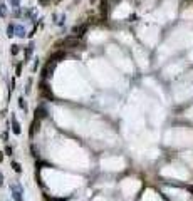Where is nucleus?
I'll return each instance as SVG.
<instances>
[{
	"instance_id": "f257e3e1",
	"label": "nucleus",
	"mask_w": 193,
	"mask_h": 201,
	"mask_svg": "<svg viewBox=\"0 0 193 201\" xmlns=\"http://www.w3.org/2000/svg\"><path fill=\"white\" fill-rule=\"evenodd\" d=\"M10 194L14 201H24V188L20 183H12L10 184Z\"/></svg>"
},
{
	"instance_id": "f03ea898",
	"label": "nucleus",
	"mask_w": 193,
	"mask_h": 201,
	"mask_svg": "<svg viewBox=\"0 0 193 201\" xmlns=\"http://www.w3.org/2000/svg\"><path fill=\"white\" fill-rule=\"evenodd\" d=\"M39 91H40V96H42L44 99H47V101L54 99V94H52L51 87H49V84L46 82V81H40L39 82Z\"/></svg>"
},
{
	"instance_id": "7ed1b4c3",
	"label": "nucleus",
	"mask_w": 193,
	"mask_h": 201,
	"mask_svg": "<svg viewBox=\"0 0 193 201\" xmlns=\"http://www.w3.org/2000/svg\"><path fill=\"white\" fill-rule=\"evenodd\" d=\"M61 44H62L64 47H67V49H77V47L81 46V40H79V37L69 35V37H65Z\"/></svg>"
},
{
	"instance_id": "20e7f679",
	"label": "nucleus",
	"mask_w": 193,
	"mask_h": 201,
	"mask_svg": "<svg viewBox=\"0 0 193 201\" xmlns=\"http://www.w3.org/2000/svg\"><path fill=\"white\" fill-rule=\"evenodd\" d=\"M54 69H56V62H52V60H47V64L44 65L42 72H40V76H42V81L49 79V77L52 76V72H54Z\"/></svg>"
},
{
	"instance_id": "39448f33",
	"label": "nucleus",
	"mask_w": 193,
	"mask_h": 201,
	"mask_svg": "<svg viewBox=\"0 0 193 201\" xmlns=\"http://www.w3.org/2000/svg\"><path fill=\"white\" fill-rule=\"evenodd\" d=\"M86 30H88V24H83V25H74L71 32L74 34V37H83Z\"/></svg>"
},
{
	"instance_id": "423d86ee",
	"label": "nucleus",
	"mask_w": 193,
	"mask_h": 201,
	"mask_svg": "<svg viewBox=\"0 0 193 201\" xmlns=\"http://www.w3.org/2000/svg\"><path fill=\"white\" fill-rule=\"evenodd\" d=\"M44 117H47V109H46V106L44 104H40V106H37V109H35V117L34 119H44Z\"/></svg>"
},
{
	"instance_id": "0eeeda50",
	"label": "nucleus",
	"mask_w": 193,
	"mask_h": 201,
	"mask_svg": "<svg viewBox=\"0 0 193 201\" xmlns=\"http://www.w3.org/2000/svg\"><path fill=\"white\" fill-rule=\"evenodd\" d=\"M99 10H101V14H102V17H108V14H109V0H101L99 2Z\"/></svg>"
},
{
	"instance_id": "6e6552de",
	"label": "nucleus",
	"mask_w": 193,
	"mask_h": 201,
	"mask_svg": "<svg viewBox=\"0 0 193 201\" xmlns=\"http://www.w3.org/2000/svg\"><path fill=\"white\" fill-rule=\"evenodd\" d=\"M64 57H65V52H64V50H56L54 54L49 55V60H52V62H56V64H57L61 59H64Z\"/></svg>"
},
{
	"instance_id": "1a4fd4ad",
	"label": "nucleus",
	"mask_w": 193,
	"mask_h": 201,
	"mask_svg": "<svg viewBox=\"0 0 193 201\" xmlns=\"http://www.w3.org/2000/svg\"><path fill=\"white\" fill-rule=\"evenodd\" d=\"M12 133H14L15 136H19V134L22 133V129H20V124H19L17 119H15V116H12Z\"/></svg>"
},
{
	"instance_id": "9d476101",
	"label": "nucleus",
	"mask_w": 193,
	"mask_h": 201,
	"mask_svg": "<svg viewBox=\"0 0 193 201\" xmlns=\"http://www.w3.org/2000/svg\"><path fill=\"white\" fill-rule=\"evenodd\" d=\"M39 126H40V121H39V119H34V121L30 122V129H29V136H30V138H34V134H35V129H39Z\"/></svg>"
},
{
	"instance_id": "9b49d317",
	"label": "nucleus",
	"mask_w": 193,
	"mask_h": 201,
	"mask_svg": "<svg viewBox=\"0 0 193 201\" xmlns=\"http://www.w3.org/2000/svg\"><path fill=\"white\" fill-rule=\"evenodd\" d=\"M15 35H19V37H25V28H24L22 25H19V24H15Z\"/></svg>"
},
{
	"instance_id": "f8f14e48",
	"label": "nucleus",
	"mask_w": 193,
	"mask_h": 201,
	"mask_svg": "<svg viewBox=\"0 0 193 201\" xmlns=\"http://www.w3.org/2000/svg\"><path fill=\"white\" fill-rule=\"evenodd\" d=\"M32 50H34V42H30V44L27 46V49H25V60H24V64H25L27 60H29V57H30Z\"/></svg>"
},
{
	"instance_id": "ddd939ff",
	"label": "nucleus",
	"mask_w": 193,
	"mask_h": 201,
	"mask_svg": "<svg viewBox=\"0 0 193 201\" xmlns=\"http://www.w3.org/2000/svg\"><path fill=\"white\" fill-rule=\"evenodd\" d=\"M7 35H9V39L15 35V24H9L7 25Z\"/></svg>"
},
{
	"instance_id": "4468645a",
	"label": "nucleus",
	"mask_w": 193,
	"mask_h": 201,
	"mask_svg": "<svg viewBox=\"0 0 193 201\" xmlns=\"http://www.w3.org/2000/svg\"><path fill=\"white\" fill-rule=\"evenodd\" d=\"M10 166H12V169H14L15 173H22V166H20V163L12 161V163H10Z\"/></svg>"
},
{
	"instance_id": "2eb2a0df",
	"label": "nucleus",
	"mask_w": 193,
	"mask_h": 201,
	"mask_svg": "<svg viewBox=\"0 0 193 201\" xmlns=\"http://www.w3.org/2000/svg\"><path fill=\"white\" fill-rule=\"evenodd\" d=\"M19 107H20V109H24V112H27V102L24 101V96H20V97H19Z\"/></svg>"
},
{
	"instance_id": "dca6fc26",
	"label": "nucleus",
	"mask_w": 193,
	"mask_h": 201,
	"mask_svg": "<svg viewBox=\"0 0 193 201\" xmlns=\"http://www.w3.org/2000/svg\"><path fill=\"white\" fill-rule=\"evenodd\" d=\"M54 19H56V24H57V25H64L65 15H54Z\"/></svg>"
},
{
	"instance_id": "f3484780",
	"label": "nucleus",
	"mask_w": 193,
	"mask_h": 201,
	"mask_svg": "<svg viewBox=\"0 0 193 201\" xmlns=\"http://www.w3.org/2000/svg\"><path fill=\"white\" fill-rule=\"evenodd\" d=\"M5 15H7V5L0 3V17H5Z\"/></svg>"
},
{
	"instance_id": "a211bd4d",
	"label": "nucleus",
	"mask_w": 193,
	"mask_h": 201,
	"mask_svg": "<svg viewBox=\"0 0 193 201\" xmlns=\"http://www.w3.org/2000/svg\"><path fill=\"white\" fill-rule=\"evenodd\" d=\"M3 153H5V156H12V153H14V149H12V146L7 144L5 149H3Z\"/></svg>"
},
{
	"instance_id": "6ab92c4d",
	"label": "nucleus",
	"mask_w": 193,
	"mask_h": 201,
	"mask_svg": "<svg viewBox=\"0 0 193 201\" xmlns=\"http://www.w3.org/2000/svg\"><path fill=\"white\" fill-rule=\"evenodd\" d=\"M10 5L14 7V9H19V7H20V0H10Z\"/></svg>"
},
{
	"instance_id": "aec40b11",
	"label": "nucleus",
	"mask_w": 193,
	"mask_h": 201,
	"mask_svg": "<svg viewBox=\"0 0 193 201\" xmlns=\"http://www.w3.org/2000/svg\"><path fill=\"white\" fill-rule=\"evenodd\" d=\"M10 52H12V55H17L19 54V46H15V44H14L12 49H10Z\"/></svg>"
},
{
	"instance_id": "412c9836",
	"label": "nucleus",
	"mask_w": 193,
	"mask_h": 201,
	"mask_svg": "<svg viewBox=\"0 0 193 201\" xmlns=\"http://www.w3.org/2000/svg\"><path fill=\"white\" fill-rule=\"evenodd\" d=\"M20 71H22V62L17 65V76H20Z\"/></svg>"
},
{
	"instance_id": "4be33fe9",
	"label": "nucleus",
	"mask_w": 193,
	"mask_h": 201,
	"mask_svg": "<svg viewBox=\"0 0 193 201\" xmlns=\"http://www.w3.org/2000/svg\"><path fill=\"white\" fill-rule=\"evenodd\" d=\"M2 184H3V173L0 171V186H2Z\"/></svg>"
},
{
	"instance_id": "5701e85b",
	"label": "nucleus",
	"mask_w": 193,
	"mask_h": 201,
	"mask_svg": "<svg viewBox=\"0 0 193 201\" xmlns=\"http://www.w3.org/2000/svg\"><path fill=\"white\" fill-rule=\"evenodd\" d=\"M3 154H5V153H2V151H0V163L3 161Z\"/></svg>"
},
{
	"instance_id": "b1692460",
	"label": "nucleus",
	"mask_w": 193,
	"mask_h": 201,
	"mask_svg": "<svg viewBox=\"0 0 193 201\" xmlns=\"http://www.w3.org/2000/svg\"><path fill=\"white\" fill-rule=\"evenodd\" d=\"M111 2H114V3H118V2H121V0H111Z\"/></svg>"
}]
</instances>
